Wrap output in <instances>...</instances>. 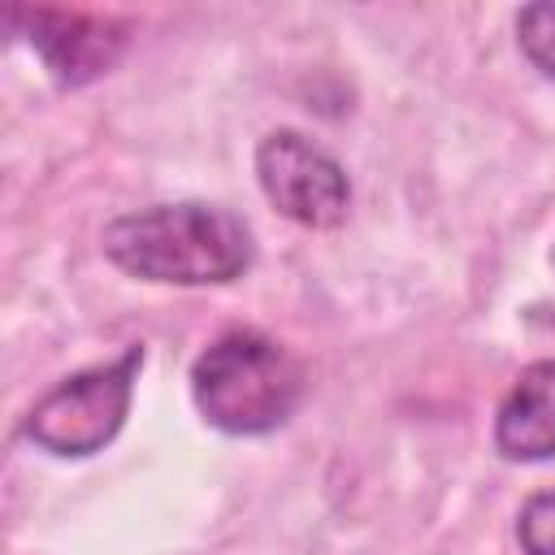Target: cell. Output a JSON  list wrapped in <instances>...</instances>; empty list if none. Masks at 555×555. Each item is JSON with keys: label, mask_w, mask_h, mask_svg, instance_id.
<instances>
[{"label": "cell", "mask_w": 555, "mask_h": 555, "mask_svg": "<svg viewBox=\"0 0 555 555\" xmlns=\"http://www.w3.org/2000/svg\"><path fill=\"white\" fill-rule=\"evenodd\" d=\"M13 22H26V43L39 52L48 74L61 87H87L108 74L130 35L113 17L95 13H65V9H13Z\"/></svg>", "instance_id": "5b68a950"}, {"label": "cell", "mask_w": 555, "mask_h": 555, "mask_svg": "<svg viewBox=\"0 0 555 555\" xmlns=\"http://www.w3.org/2000/svg\"><path fill=\"white\" fill-rule=\"evenodd\" d=\"M494 447L520 464L555 455V360H533L520 369L499 403Z\"/></svg>", "instance_id": "8992f818"}, {"label": "cell", "mask_w": 555, "mask_h": 555, "mask_svg": "<svg viewBox=\"0 0 555 555\" xmlns=\"http://www.w3.org/2000/svg\"><path fill=\"white\" fill-rule=\"evenodd\" d=\"M104 256L143 282L221 286L251 264V234L221 204H152L104 225Z\"/></svg>", "instance_id": "6da1fadb"}, {"label": "cell", "mask_w": 555, "mask_h": 555, "mask_svg": "<svg viewBox=\"0 0 555 555\" xmlns=\"http://www.w3.org/2000/svg\"><path fill=\"white\" fill-rule=\"evenodd\" d=\"M516 43L529 56L533 69H542L546 78H555V4H525L516 13Z\"/></svg>", "instance_id": "52a82bcc"}, {"label": "cell", "mask_w": 555, "mask_h": 555, "mask_svg": "<svg viewBox=\"0 0 555 555\" xmlns=\"http://www.w3.org/2000/svg\"><path fill=\"white\" fill-rule=\"evenodd\" d=\"M256 182L282 217L308 230H334L351 208L347 169L299 130H269L256 143Z\"/></svg>", "instance_id": "277c9868"}, {"label": "cell", "mask_w": 555, "mask_h": 555, "mask_svg": "<svg viewBox=\"0 0 555 555\" xmlns=\"http://www.w3.org/2000/svg\"><path fill=\"white\" fill-rule=\"evenodd\" d=\"M139 369H143V347H126L108 364H91L82 373L61 377L52 390H43L30 403V412L22 421L26 438L48 455L104 451L130 412Z\"/></svg>", "instance_id": "3957f363"}, {"label": "cell", "mask_w": 555, "mask_h": 555, "mask_svg": "<svg viewBox=\"0 0 555 555\" xmlns=\"http://www.w3.org/2000/svg\"><path fill=\"white\" fill-rule=\"evenodd\" d=\"M191 399L212 429L260 438L282 429L299 408L304 369L269 334L230 330L191 364Z\"/></svg>", "instance_id": "7a4b0ae2"}, {"label": "cell", "mask_w": 555, "mask_h": 555, "mask_svg": "<svg viewBox=\"0 0 555 555\" xmlns=\"http://www.w3.org/2000/svg\"><path fill=\"white\" fill-rule=\"evenodd\" d=\"M516 538L525 555H555V490L525 499L516 516Z\"/></svg>", "instance_id": "ba28073f"}]
</instances>
